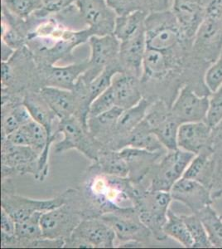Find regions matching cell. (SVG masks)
<instances>
[{"instance_id":"obj_1","label":"cell","mask_w":222,"mask_h":249,"mask_svg":"<svg viewBox=\"0 0 222 249\" xmlns=\"http://www.w3.org/2000/svg\"><path fill=\"white\" fill-rule=\"evenodd\" d=\"M90 173L85 184V200L90 204L93 217L105 213L135 208V184L129 177L122 178L102 173ZM89 212V211H88Z\"/></svg>"},{"instance_id":"obj_2","label":"cell","mask_w":222,"mask_h":249,"mask_svg":"<svg viewBox=\"0 0 222 249\" xmlns=\"http://www.w3.org/2000/svg\"><path fill=\"white\" fill-rule=\"evenodd\" d=\"M172 200L170 192L149 190L144 186L139 187L135 195L134 207L142 223L156 240L163 241L168 238L163 229Z\"/></svg>"},{"instance_id":"obj_3","label":"cell","mask_w":222,"mask_h":249,"mask_svg":"<svg viewBox=\"0 0 222 249\" xmlns=\"http://www.w3.org/2000/svg\"><path fill=\"white\" fill-rule=\"evenodd\" d=\"M147 48L173 53L186 38L171 11L150 13L145 21Z\"/></svg>"},{"instance_id":"obj_4","label":"cell","mask_w":222,"mask_h":249,"mask_svg":"<svg viewBox=\"0 0 222 249\" xmlns=\"http://www.w3.org/2000/svg\"><path fill=\"white\" fill-rule=\"evenodd\" d=\"M58 131L62 141L55 144V152L62 154L68 150H76L93 162L98 158L103 145L94 139L88 131L87 125L76 116L60 120Z\"/></svg>"},{"instance_id":"obj_5","label":"cell","mask_w":222,"mask_h":249,"mask_svg":"<svg viewBox=\"0 0 222 249\" xmlns=\"http://www.w3.org/2000/svg\"><path fill=\"white\" fill-rule=\"evenodd\" d=\"M196 155L185 150L177 149L167 150L150 170V184L147 188L149 190L170 192L175 183L184 175L187 168Z\"/></svg>"},{"instance_id":"obj_6","label":"cell","mask_w":222,"mask_h":249,"mask_svg":"<svg viewBox=\"0 0 222 249\" xmlns=\"http://www.w3.org/2000/svg\"><path fill=\"white\" fill-rule=\"evenodd\" d=\"M116 233L100 217L82 219L70 238L65 241L64 248L78 249H111L115 248Z\"/></svg>"},{"instance_id":"obj_7","label":"cell","mask_w":222,"mask_h":249,"mask_svg":"<svg viewBox=\"0 0 222 249\" xmlns=\"http://www.w3.org/2000/svg\"><path fill=\"white\" fill-rule=\"evenodd\" d=\"M70 191L71 200L72 190ZM73 204L74 200L69 204L68 198L65 204L42 213L41 226L44 238L65 241L70 238L76 227L85 218L83 211L75 208Z\"/></svg>"},{"instance_id":"obj_8","label":"cell","mask_w":222,"mask_h":249,"mask_svg":"<svg viewBox=\"0 0 222 249\" xmlns=\"http://www.w3.org/2000/svg\"><path fill=\"white\" fill-rule=\"evenodd\" d=\"M100 218L112 229L116 238L121 243L136 241L146 245L153 237L149 229L142 223L135 208L105 213Z\"/></svg>"},{"instance_id":"obj_9","label":"cell","mask_w":222,"mask_h":249,"mask_svg":"<svg viewBox=\"0 0 222 249\" xmlns=\"http://www.w3.org/2000/svg\"><path fill=\"white\" fill-rule=\"evenodd\" d=\"M68 200L67 192L49 199H34L18 196L2 186L1 208L9 213L15 222H19L36 212H47L65 204Z\"/></svg>"},{"instance_id":"obj_10","label":"cell","mask_w":222,"mask_h":249,"mask_svg":"<svg viewBox=\"0 0 222 249\" xmlns=\"http://www.w3.org/2000/svg\"><path fill=\"white\" fill-rule=\"evenodd\" d=\"M2 179L14 175L37 176L39 154L30 146L12 144L2 138Z\"/></svg>"},{"instance_id":"obj_11","label":"cell","mask_w":222,"mask_h":249,"mask_svg":"<svg viewBox=\"0 0 222 249\" xmlns=\"http://www.w3.org/2000/svg\"><path fill=\"white\" fill-rule=\"evenodd\" d=\"M76 10L92 36L114 34L117 15L106 0H76Z\"/></svg>"},{"instance_id":"obj_12","label":"cell","mask_w":222,"mask_h":249,"mask_svg":"<svg viewBox=\"0 0 222 249\" xmlns=\"http://www.w3.org/2000/svg\"><path fill=\"white\" fill-rule=\"evenodd\" d=\"M88 43L90 47V68L82 76L85 82H91L107 66L118 62L120 42L114 35L91 36Z\"/></svg>"},{"instance_id":"obj_13","label":"cell","mask_w":222,"mask_h":249,"mask_svg":"<svg viewBox=\"0 0 222 249\" xmlns=\"http://www.w3.org/2000/svg\"><path fill=\"white\" fill-rule=\"evenodd\" d=\"M209 96L196 93L191 87L181 88L170 110L180 124L188 122H205L209 110Z\"/></svg>"},{"instance_id":"obj_14","label":"cell","mask_w":222,"mask_h":249,"mask_svg":"<svg viewBox=\"0 0 222 249\" xmlns=\"http://www.w3.org/2000/svg\"><path fill=\"white\" fill-rule=\"evenodd\" d=\"M170 194L173 200L184 204L193 213H198L213 202L210 188L197 180L184 177L175 183Z\"/></svg>"},{"instance_id":"obj_15","label":"cell","mask_w":222,"mask_h":249,"mask_svg":"<svg viewBox=\"0 0 222 249\" xmlns=\"http://www.w3.org/2000/svg\"><path fill=\"white\" fill-rule=\"evenodd\" d=\"M90 68L89 60L70 65H39L40 79L43 87H52L73 91L76 82Z\"/></svg>"},{"instance_id":"obj_16","label":"cell","mask_w":222,"mask_h":249,"mask_svg":"<svg viewBox=\"0 0 222 249\" xmlns=\"http://www.w3.org/2000/svg\"><path fill=\"white\" fill-rule=\"evenodd\" d=\"M146 50V30L130 39L120 42L119 63L123 71L133 74L141 79Z\"/></svg>"},{"instance_id":"obj_17","label":"cell","mask_w":222,"mask_h":249,"mask_svg":"<svg viewBox=\"0 0 222 249\" xmlns=\"http://www.w3.org/2000/svg\"><path fill=\"white\" fill-rule=\"evenodd\" d=\"M212 127L205 122L181 124L177 134V145L181 150L197 155L211 147Z\"/></svg>"},{"instance_id":"obj_18","label":"cell","mask_w":222,"mask_h":249,"mask_svg":"<svg viewBox=\"0 0 222 249\" xmlns=\"http://www.w3.org/2000/svg\"><path fill=\"white\" fill-rule=\"evenodd\" d=\"M153 102L143 97L137 105L124 110L116 124L115 137L109 146V150H120L125 147L127 138L147 115Z\"/></svg>"},{"instance_id":"obj_19","label":"cell","mask_w":222,"mask_h":249,"mask_svg":"<svg viewBox=\"0 0 222 249\" xmlns=\"http://www.w3.org/2000/svg\"><path fill=\"white\" fill-rule=\"evenodd\" d=\"M142 82L139 77L125 71H120L113 77L112 89L116 107L127 110L137 105L143 98Z\"/></svg>"},{"instance_id":"obj_20","label":"cell","mask_w":222,"mask_h":249,"mask_svg":"<svg viewBox=\"0 0 222 249\" xmlns=\"http://www.w3.org/2000/svg\"><path fill=\"white\" fill-rule=\"evenodd\" d=\"M195 49L216 62L222 46V21L205 18L194 37Z\"/></svg>"},{"instance_id":"obj_21","label":"cell","mask_w":222,"mask_h":249,"mask_svg":"<svg viewBox=\"0 0 222 249\" xmlns=\"http://www.w3.org/2000/svg\"><path fill=\"white\" fill-rule=\"evenodd\" d=\"M119 151L129 166V178L135 184H141L157 160L163 156L162 152H151L130 146L122 148Z\"/></svg>"},{"instance_id":"obj_22","label":"cell","mask_w":222,"mask_h":249,"mask_svg":"<svg viewBox=\"0 0 222 249\" xmlns=\"http://www.w3.org/2000/svg\"><path fill=\"white\" fill-rule=\"evenodd\" d=\"M23 104L28 108L32 118L45 128L49 139L55 142L60 133L58 131L60 119L42 99L38 91H28L23 96Z\"/></svg>"},{"instance_id":"obj_23","label":"cell","mask_w":222,"mask_h":249,"mask_svg":"<svg viewBox=\"0 0 222 249\" xmlns=\"http://www.w3.org/2000/svg\"><path fill=\"white\" fill-rule=\"evenodd\" d=\"M184 37H195L200 26L205 18V5L191 2L173 1L172 10Z\"/></svg>"},{"instance_id":"obj_24","label":"cell","mask_w":222,"mask_h":249,"mask_svg":"<svg viewBox=\"0 0 222 249\" xmlns=\"http://www.w3.org/2000/svg\"><path fill=\"white\" fill-rule=\"evenodd\" d=\"M173 53H165L147 48L143 64L142 84L152 80H162L167 77L172 69L177 68V60Z\"/></svg>"},{"instance_id":"obj_25","label":"cell","mask_w":222,"mask_h":249,"mask_svg":"<svg viewBox=\"0 0 222 249\" xmlns=\"http://www.w3.org/2000/svg\"><path fill=\"white\" fill-rule=\"evenodd\" d=\"M37 91L60 120L67 119L76 115L77 101L73 91L43 87Z\"/></svg>"},{"instance_id":"obj_26","label":"cell","mask_w":222,"mask_h":249,"mask_svg":"<svg viewBox=\"0 0 222 249\" xmlns=\"http://www.w3.org/2000/svg\"><path fill=\"white\" fill-rule=\"evenodd\" d=\"M123 111V109L116 107L100 116L87 120L89 133L105 149L109 148L114 140L116 124Z\"/></svg>"},{"instance_id":"obj_27","label":"cell","mask_w":222,"mask_h":249,"mask_svg":"<svg viewBox=\"0 0 222 249\" xmlns=\"http://www.w3.org/2000/svg\"><path fill=\"white\" fill-rule=\"evenodd\" d=\"M89 172L102 173L108 176L126 178L129 177L130 170L119 150L103 148L99 154L98 158L90 168Z\"/></svg>"},{"instance_id":"obj_28","label":"cell","mask_w":222,"mask_h":249,"mask_svg":"<svg viewBox=\"0 0 222 249\" xmlns=\"http://www.w3.org/2000/svg\"><path fill=\"white\" fill-rule=\"evenodd\" d=\"M213 149L211 147L203 150L191 160L183 177L195 179L211 189L213 183Z\"/></svg>"},{"instance_id":"obj_29","label":"cell","mask_w":222,"mask_h":249,"mask_svg":"<svg viewBox=\"0 0 222 249\" xmlns=\"http://www.w3.org/2000/svg\"><path fill=\"white\" fill-rule=\"evenodd\" d=\"M42 213H34L25 219L16 222L13 248H30L33 242L44 238L41 226Z\"/></svg>"},{"instance_id":"obj_30","label":"cell","mask_w":222,"mask_h":249,"mask_svg":"<svg viewBox=\"0 0 222 249\" xmlns=\"http://www.w3.org/2000/svg\"><path fill=\"white\" fill-rule=\"evenodd\" d=\"M148 15L144 11H137L130 15L118 16L114 35L120 42H124L141 32L145 31V21Z\"/></svg>"},{"instance_id":"obj_31","label":"cell","mask_w":222,"mask_h":249,"mask_svg":"<svg viewBox=\"0 0 222 249\" xmlns=\"http://www.w3.org/2000/svg\"><path fill=\"white\" fill-rule=\"evenodd\" d=\"M126 146L149 150L151 152H162L165 149L144 120L134 129L127 138L125 147Z\"/></svg>"},{"instance_id":"obj_32","label":"cell","mask_w":222,"mask_h":249,"mask_svg":"<svg viewBox=\"0 0 222 249\" xmlns=\"http://www.w3.org/2000/svg\"><path fill=\"white\" fill-rule=\"evenodd\" d=\"M180 124L171 115L170 110V113L153 128L152 132L167 150H177V134Z\"/></svg>"},{"instance_id":"obj_33","label":"cell","mask_w":222,"mask_h":249,"mask_svg":"<svg viewBox=\"0 0 222 249\" xmlns=\"http://www.w3.org/2000/svg\"><path fill=\"white\" fill-rule=\"evenodd\" d=\"M163 231L167 237L177 241L186 249L193 247V240L183 217L172 212L171 210L168 213V219Z\"/></svg>"},{"instance_id":"obj_34","label":"cell","mask_w":222,"mask_h":249,"mask_svg":"<svg viewBox=\"0 0 222 249\" xmlns=\"http://www.w3.org/2000/svg\"><path fill=\"white\" fill-rule=\"evenodd\" d=\"M197 214L205 227L212 247L222 249V216L218 214L211 205L205 207Z\"/></svg>"},{"instance_id":"obj_35","label":"cell","mask_w":222,"mask_h":249,"mask_svg":"<svg viewBox=\"0 0 222 249\" xmlns=\"http://www.w3.org/2000/svg\"><path fill=\"white\" fill-rule=\"evenodd\" d=\"M3 10L14 17L27 20L43 9L42 0H3Z\"/></svg>"},{"instance_id":"obj_36","label":"cell","mask_w":222,"mask_h":249,"mask_svg":"<svg viewBox=\"0 0 222 249\" xmlns=\"http://www.w3.org/2000/svg\"><path fill=\"white\" fill-rule=\"evenodd\" d=\"M185 222L191 238L193 240V247L197 249H209L213 248L209 240L208 235L206 232L203 222L197 213H191L190 215H182Z\"/></svg>"},{"instance_id":"obj_37","label":"cell","mask_w":222,"mask_h":249,"mask_svg":"<svg viewBox=\"0 0 222 249\" xmlns=\"http://www.w3.org/2000/svg\"><path fill=\"white\" fill-rule=\"evenodd\" d=\"M116 107L115 96H114L112 89L110 87L106 91H104L102 95H100L97 98L91 102L89 108L88 119L100 116Z\"/></svg>"},{"instance_id":"obj_38","label":"cell","mask_w":222,"mask_h":249,"mask_svg":"<svg viewBox=\"0 0 222 249\" xmlns=\"http://www.w3.org/2000/svg\"><path fill=\"white\" fill-rule=\"evenodd\" d=\"M209 110L205 122L213 128L222 120V85L209 96Z\"/></svg>"},{"instance_id":"obj_39","label":"cell","mask_w":222,"mask_h":249,"mask_svg":"<svg viewBox=\"0 0 222 249\" xmlns=\"http://www.w3.org/2000/svg\"><path fill=\"white\" fill-rule=\"evenodd\" d=\"M106 2L117 16H124L137 11L145 12L144 0H106Z\"/></svg>"},{"instance_id":"obj_40","label":"cell","mask_w":222,"mask_h":249,"mask_svg":"<svg viewBox=\"0 0 222 249\" xmlns=\"http://www.w3.org/2000/svg\"><path fill=\"white\" fill-rule=\"evenodd\" d=\"M205 88L212 93L222 85V53L219 58L208 68L205 75Z\"/></svg>"},{"instance_id":"obj_41","label":"cell","mask_w":222,"mask_h":249,"mask_svg":"<svg viewBox=\"0 0 222 249\" xmlns=\"http://www.w3.org/2000/svg\"><path fill=\"white\" fill-rule=\"evenodd\" d=\"M43 9L35 14L34 16L37 17H46L49 15L57 14L75 3L76 0H42Z\"/></svg>"},{"instance_id":"obj_42","label":"cell","mask_w":222,"mask_h":249,"mask_svg":"<svg viewBox=\"0 0 222 249\" xmlns=\"http://www.w3.org/2000/svg\"><path fill=\"white\" fill-rule=\"evenodd\" d=\"M214 177L211 190L213 187L222 184V145L213 149Z\"/></svg>"},{"instance_id":"obj_43","label":"cell","mask_w":222,"mask_h":249,"mask_svg":"<svg viewBox=\"0 0 222 249\" xmlns=\"http://www.w3.org/2000/svg\"><path fill=\"white\" fill-rule=\"evenodd\" d=\"M206 18L221 20L222 18V0H206L205 4Z\"/></svg>"},{"instance_id":"obj_44","label":"cell","mask_w":222,"mask_h":249,"mask_svg":"<svg viewBox=\"0 0 222 249\" xmlns=\"http://www.w3.org/2000/svg\"><path fill=\"white\" fill-rule=\"evenodd\" d=\"M15 229H16V222L9 213L1 208V233L3 234L12 235L15 234Z\"/></svg>"},{"instance_id":"obj_45","label":"cell","mask_w":222,"mask_h":249,"mask_svg":"<svg viewBox=\"0 0 222 249\" xmlns=\"http://www.w3.org/2000/svg\"><path fill=\"white\" fill-rule=\"evenodd\" d=\"M144 10L147 14L168 11L170 0H144Z\"/></svg>"},{"instance_id":"obj_46","label":"cell","mask_w":222,"mask_h":249,"mask_svg":"<svg viewBox=\"0 0 222 249\" xmlns=\"http://www.w3.org/2000/svg\"><path fill=\"white\" fill-rule=\"evenodd\" d=\"M220 145H222V120L215 127L212 128L210 143V146L212 149L218 147Z\"/></svg>"},{"instance_id":"obj_47","label":"cell","mask_w":222,"mask_h":249,"mask_svg":"<svg viewBox=\"0 0 222 249\" xmlns=\"http://www.w3.org/2000/svg\"><path fill=\"white\" fill-rule=\"evenodd\" d=\"M1 51H2V54H1L2 62H9V60L11 59V57H13L15 50L10 48L9 45H7L5 43L2 42Z\"/></svg>"},{"instance_id":"obj_48","label":"cell","mask_w":222,"mask_h":249,"mask_svg":"<svg viewBox=\"0 0 222 249\" xmlns=\"http://www.w3.org/2000/svg\"><path fill=\"white\" fill-rule=\"evenodd\" d=\"M173 1H181V2H191V3H201L205 5L206 0H173Z\"/></svg>"}]
</instances>
